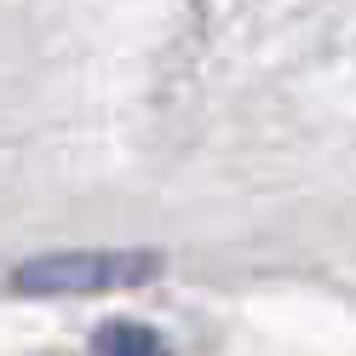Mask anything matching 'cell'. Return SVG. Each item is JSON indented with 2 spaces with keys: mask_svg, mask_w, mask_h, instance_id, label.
I'll return each instance as SVG.
<instances>
[{
  "mask_svg": "<svg viewBox=\"0 0 356 356\" xmlns=\"http://www.w3.org/2000/svg\"><path fill=\"white\" fill-rule=\"evenodd\" d=\"M155 270L149 253H63V259H35L17 270L24 293H104L121 282H144Z\"/></svg>",
  "mask_w": 356,
  "mask_h": 356,
  "instance_id": "obj_1",
  "label": "cell"
},
{
  "mask_svg": "<svg viewBox=\"0 0 356 356\" xmlns=\"http://www.w3.org/2000/svg\"><path fill=\"white\" fill-rule=\"evenodd\" d=\"M92 356H167V345L155 339L149 327H132V322H115L92 339Z\"/></svg>",
  "mask_w": 356,
  "mask_h": 356,
  "instance_id": "obj_2",
  "label": "cell"
}]
</instances>
